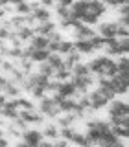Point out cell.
<instances>
[{
  "mask_svg": "<svg viewBox=\"0 0 129 147\" xmlns=\"http://www.w3.org/2000/svg\"><path fill=\"white\" fill-rule=\"evenodd\" d=\"M107 13V6L101 0H74L70 4V15L77 22L94 26Z\"/></svg>",
  "mask_w": 129,
  "mask_h": 147,
  "instance_id": "cell-1",
  "label": "cell"
},
{
  "mask_svg": "<svg viewBox=\"0 0 129 147\" xmlns=\"http://www.w3.org/2000/svg\"><path fill=\"white\" fill-rule=\"evenodd\" d=\"M85 136L90 144H98V145H118L120 144V138L111 131V123L103 121V119L87 121Z\"/></svg>",
  "mask_w": 129,
  "mask_h": 147,
  "instance_id": "cell-2",
  "label": "cell"
},
{
  "mask_svg": "<svg viewBox=\"0 0 129 147\" xmlns=\"http://www.w3.org/2000/svg\"><path fill=\"white\" fill-rule=\"evenodd\" d=\"M48 83H50V77L43 76L41 72H30L28 77H24V81H22V86L31 94V98L41 99L48 92Z\"/></svg>",
  "mask_w": 129,
  "mask_h": 147,
  "instance_id": "cell-3",
  "label": "cell"
},
{
  "mask_svg": "<svg viewBox=\"0 0 129 147\" xmlns=\"http://www.w3.org/2000/svg\"><path fill=\"white\" fill-rule=\"evenodd\" d=\"M109 123H118V125H129V105L124 99H111L109 101Z\"/></svg>",
  "mask_w": 129,
  "mask_h": 147,
  "instance_id": "cell-4",
  "label": "cell"
},
{
  "mask_svg": "<svg viewBox=\"0 0 129 147\" xmlns=\"http://www.w3.org/2000/svg\"><path fill=\"white\" fill-rule=\"evenodd\" d=\"M89 70L98 77H113L116 74V61H113L109 55H100L89 63Z\"/></svg>",
  "mask_w": 129,
  "mask_h": 147,
  "instance_id": "cell-5",
  "label": "cell"
},
{
  "mask_svg": "<svg viewBox=\"0 0 129 147\" xmlns=\"http://www.w3.org/2000/svg\"><path fill=\"white\" fill-rule=\"evenodd\" d=\"M105 46V39L100 35H94L90 39H76L74 42V50H77L79 53H94L96 50H101Z\"/></svg>",
  "mask_w": 129,
  "mask_h": 147,
  "instance_id": "cell-6",
  "label": "cell"
},
{
  "mask_svg": "<svg viewBox=\"0 0 129 147\" xmlns=\"http://www.w3.org/2000/svg\"><path fill=\"white\" fill-rule=\"evenodd\" d=\"M105 50L109 57H118V55H127L129 50V40L127 37H114V39L105 40Z\"/></svg>",
  "mask_w": 129,
  "mask_h": 147,
  "instance_id": "cell-7",
  "label": "cell"
},
{
  "mask_svg": "<svg viewBox=\"0 0 129 147\" xmlns=\"http://www.w3.org/2000/svg\"><path fill=\"white\" fill-rule=\"evenodd\" d=\"M100 37H103L105 40L114 39V37H127V28L126 26H120L118 22H103L100 24Z\"/></svg>",
  "mask_w": 129,
  "mask_h": 147,
  "instance_id": "cell-8",
  "label": "cell"
},
{
  "mask_svg": "<svg viewBox=\"0 0 129 147\" xmlns=\"http://www.w3.org/2000/svg\"><path fill=\"white\" fill-rule=\"evenodd\" d=\"M39 112L46 118H57L61 114V110H59L57 103L54 101V98H44L43 96L39 99Z\"/></svg>",
  "mask_w": 129,
  "mask_h": 147,
  "instance_id": "cell-9",
  "label": "cell"
},
{
  "mask_svg": "<svg viewBox=\"0 0 129 147\" xmlns=\"http://www.w3.org/2000/svg\"><path fill=\"white\" fill-rule=\"evenodd\" d=\"M87 96H89V110H101V109L107 107V103H109V99L103 96V92L100 88H94Z\"/></svg>",
  "mask_w": 129,
  "mask_h": 147,
  "instance_id": "cell-10",
  "label": "cell"
},
{
  "mask_svg": "<svg viewBox=\"0 0 129 147\" xmlns=\"http://www.w3.org/2000/svg\"><path fill=\"white\" fill-rule=\"evenodd\" d=\"M20 138H22V144L24 145H41L43 144V132L41 131H37V129H24L22 131V134H20Z\"/></svg>",
  "mask_w": 129,
  "mask_h": 147,
  "instance_id": "cell-11",
  "label": "cell"
},
{
  "mask_svg": "<svg viewBox=\"0 0 129 147\" xmlns=\"http://www.w3.org/2000/svg\"><path fill=\"white\" fill-rule=\"evenodd\" d=\"M109 81H111V88L114 90V94H120V96H124V94H127V86H129V83H127V76H122V74H114L113 77H109Z\"/></svg>",
  "mask_w": 129,
  "mask_h": 147,
  "instance_id": "cell-12",
  "label": "cell"
},
{
  "mask_svg": "<svg viewBox=\"0 0 129 147\" xmlns=\"http://www.w3.org/2000/svg\"><path fill=\"white\" fill-rule=\"evenodd\" d=\"M18 118H20L24 123H28V125H39V123H43V114L37 112L35 109L18 110Z\"/></svg>",
  "mask_w": 129,
  "mask_h": 147,
  "instance_id": "cell-13",
  "label": "cell"
},
{
  "mask_svg": "<svg viewBox=\"0 0 129 147\" xmlns=\"http://www.w3.org/2000/svg\"><path fill=\"white\" fill-rule=\"evenodd\" d=\"M72 83L76 86L77 94H87V90L92 86L94 79H92L90 74H87V76H72Z\"/></svg>",
  "mask_w": 129,
  "mask_h": 147,
  "instance_id": "cell-14",
  "label": "cell"
},
{
  "mask_svg": "<svg viewBox=\"0 0 129 147\" xmlns=\"http://www.w3.org/2000/svg\"><path fill=\"white\" fill-rule=\"evenodd\" d=\"M55 94H59L61 98H74V96L77 94L76 86H74L72 81L64 79V81H57V85H55Z\"/></svg>",
  "mask_w": 129,
  "mask_h": 147,
  "instance_id": "cell-15",
  "label": "cell"
},
{
  "mask_svg": "<svg viewBox=\"0 0 129 147\" xmlns=\"http://www.w3.org/2000/svg\"><path fill=\"white\" fill-rule=\"evenodd\" d=\"M72 33H74L76 39H90V37L96 35V31L90 30V26L83 24V22H77V24L72 28Z\"/></svg>",
  "mask_w": 129,
  "mask_h": 147,
  "instance_id": "cell-16",
  "label": "cell"
},
{
  "mask_svg": "<svg viewBox=\"0 0 129 147\" xmlns=\"http://www.w3.org/2000/svg\"><path fill=\"white\" fill-rule=\"evenodd\" d=\"M0 112H2V118H7V119H17L18 118V107L15 105V101H6V103L2 105V109H0Z\"/></svg>",
  "mask_w": 129,
  "mask_h": 147,
  "instance_id": "cell-17",
  "label": "cell"
},
{
  "mask_svg": "<svg viewBox=\"0 0 129 147\" xmlns=\"http://www.w3.org/2000/svg\"><path fill=\"white\" fill-rule=\"evenodd\" d=\"M31 17H33V20H37V22H44V20H50L52 13H50V9L46 6H35L31 9Z\"/></svg>",
  "mask_w": 129,
  "mask_h": 147,
  "instance_id": "cell-18",
  "label": "cell"
},
{
  "mask_svg": "<svg viewBox=\"0 0 129 147\" xmlns=\"http://www.w3.org/2000/svg\"><path fill=\"white\" fill-rule=\"evenodd\" d=\"M55 26L52 20H44V22H39L35 28H33V33H37V35H44V37H48L52 31H55Z\"/></svg>",
  "mask_w": 129,
  "mask_h": 147,
  "instance_id": "cell-19",
  "label": "cell"
},
{
  "mask_svg": "<svg viewBox=\"0 0 129 147\" xmlns=\"http://www.w3.org/2000/svg\"><path fill=\"white\" fill-rule=\"evenodd\" d=\"M33 35H35V33H33V28H30L28 24L20 26V28H15V37L20 40V42H26V40H30Z\"/></svg>",
  "mask_w": 129,
  "mask_h": 147,
  "instance_id": "cell-20",
  "label": "cell"
},
{
  "mask_svg": "<svg viewBox=\"0 0 129 147\" xmlns=\"http://www.w3.org/2000/svg\"><path fill=\"white\" fill-rule=\"evenodd\" d=\"M30 48H39V50H44L46 48V46H48V37H44V35H33V37H31V39H30ZM46 50H48V48H46Z\"/></svg>",
  "mask_w": 129,
  "mask_h": 147,
  "instance_id": "cell-21",
  "label": "cell"
},
{
  "mask_svg": "<svg viewBox=\"0 0 129 147\" xmlns=\"http://www.w3.org/2000/svg\"><path fill=\"white\" fill-rule=\"evenodd\" d=\"M79 59H81V53L77 52V50H72V52H68L67 57L63 59V64L68 68V70H70V68H72L76 63H79Z\"/></svg>",
  "mask_w": 129,
  "mask_h": 147,
  "instance_id": "cell-22",
  "label": "cell"
},
{
  "mask_svg": "<svg viewBox=\"0 0 129 147\" xmlns=\"http://www.w3.org/2000/svg\"><path fill=\"white\" fill-rule=\"evenodd\" d=\"M116 74L129 76V61H127V55H118V61H116Z\"/></svg>",
  "mask_w": 129,
  "mask_h": 147,
  "instance_id": "cell-23",
  "label": "cell"
},
{
  "mask_svg": "<svg viewBox=\"0 0 129 147\" xmlns=\"http://www.w3.org/2000/svg\"><path fill=\"white\" fill-rule=\"evenodd\" d=\"M37 4H30L26 2V0H20V2L15 4V13L17 15H28V13H31V9H33Z\"/></svg>",
  "mask_w": 129,
  "mask_h": 147,
  "instance_id": "cell-24",
  "label": "cell"
},
{
  "mask_svg": "<svg viewBox=\"0 0 129 147\" xmlns=\"http://www.w3.org/2000/svg\"><path fill=\"white\" fill-rule=\"evenodd\" d=\"M2 92L7 96V98H17V96H18V92H20V88H18V85H17L15 81H9V79H7V83L4 85Z\"/></svg>",
  "mask_w": 129,
  "mask_h": 147,
  "instance_id": "cell-25",
  "label": "cell"
},
{
  "mask_svg": "<svg viewBox=\"0 0 129 147\" xmlns=\"http://www.w3.org/2000/svg\"><path fill=\"white\" fill-rule=\"evenodd\" d=\"M127 20H129V7L127 4H122V6H118V24L127 28Z\"/></svg>",
  "mask_w": 129,
  "mask_h": 147,
  "instance_id": "cell-26",
  "label": "cell"
},
{
  "mask_svg": "<svg viewBox=\"0 0 129 147\" xmlns=\"http://www.w3.org/2000/svg\"><path fill=\"white\" fill-rule=\"evenodd\" d=\"M46 63L50 64V66L54 68H59V66H63V57H61V53H57V52H50L48 55V59H46Z\"/></svg>",
  "mask_w": 129,
  "mask_h": 147,
  "instance_id": "cell-27",
  "label": "cell"
},
{
  "mask_svg": "<svg viewBox=\"0 0 129 147\" xmlns=\"http://www.w3.org/2000/svg\"><path fill=\"white\" fill-rule=\"evenodd\" d=\"M70 76H72V72L68 70V68L64 66V64H63V66H59V68H55V70H54V77H55L57 81H64V79H68Z\"/></svg>",
  "mask_w": 129,
  "mask_h": 147,
  "instance_id": "cell-28",
  "label": "cell"
},
{
  "mask_svg": "<svg viewBox=\"0 0 129 147\" xmlns=\"http://www.w3.org/2000/svg\"><path fill=\"white\" fill-rule=\"evenodd\" d=\"M43 132L44 138H48V140H55V138H59V127L57 125H46Z\"/></svg>",
  "mask_w": 129,
  "mask_h": 147,
  "instance_id": "cell-29",
  "label": "cell"
},
{
  "mask_svg": "<svg viewBox=\"0 0 129 147\" xmlns=\"http://www.w3.org/2000/svg\"><path fill=\"white\" fill-rule=\"evenodd\" d=\"M111 131H113L118 138H127V136H129V129H127V125H118V123H111Z\"/></svg>",
  "mask_w": 129,
  "mask_h": 147,
  "instance_id": "cell-30",
  "label": "cell"
},
{
  "mask_svg": "<svg viewBox=\"0 0 129 147\" xmlns=\"http://www.w3.org/2000/svg\"><path fill=\"white\" fill-rule=\"evenodd\" d=\"M70 72H72V76H87V74H90L89 64H83V63H76L70 68Z\"/></svg>",
  "mask_w": 129,
  "mask_h": 147,
  "instance_id": "cell-31",
  "label": "cell"
},
{
  "mask_svg": "<svg viewBox=\"0 0 129 147\" xmlns=\"http://www.w3.org/2000/svg\"><path fill=\"white\" fill-rule=\"evenodd\" d=\"M76 119H77V116L74 112H64V116L63 118H57V121H59V125H61V127H67V125H74Z\"/></svg>",
  "mask_w": 129,
  "mask_h": 147,
  "instance_id": "cell-32",
  "label": "cell"
},
{
  "mask_svg": "<svg viewBox=\"0 0 129 147\" xmlns=\"http://www.w3.org/2000/svg\"><path fill=\"white\" fill-rule=\"evenodd\" d=\"M72 50H74V42H72V40L61 39V42H59V48H57V53H61V55H67L68 52H72Z\"/></svg>",
  "mask_w": 129,
  "mask_h": 147,
  "instance_id": "cell-33",
  "label": "cell"
},
{
  "mask_svg": "<svg viewBox=\"0 0 129 147\" xmlns=\"http://www.w3.org/2000/svg\"><path fill=\"white\" fill-rule=\"evenodd\" d=\"M70 144H76V145H90V142L87 140V136H85V132H77L76 131V134L72 136V140H70Z\"/></svg>",
  "mask_w": 129,
  "mask_h": 147,
  "instance_id": "cell-34",
  "label": "cell"
},
{
  "mask_svg": "<svg viewBox=\"0 0 129 147\" xmlns=\"http://www.w3.org/2000/svg\"><path fill=\"white\" fill-rule=\"evenodd\" d=\"M13 101H15V105H17L20 110H24V109H33V103H31L30 99H26V98H18V96H17V98H13Z\"/></svg>",
  "mask_w": 129,
  "mask_h": 147,
  "instance_id": "cell-35",
  "label": "cell"
},
{
  "mask_svg": "<svg viewBox=\"0 0 129 147\" xmlns=\"http://www.w3.org/2000/svg\"><path fill=\"white\" fill-rule=\"evenodd\" d=\"M39 72L43 74V76H46V77H54V68L50 66L46 61H43V63H39Z\"/></svg>",
  "mask_w": 129,
  "mask_h": 147,
  "instance_id": "cell-36",
  "label": "cell"
},
{
  "mask_svg": "<svg viewBox=\"0 0 129 147\" xmlns=\"http://www.w3.org/2000/svg\"><path fill=\"white\" fill-rule=\"evenodd\" d=\"M11 24H9V22H4L2 26H0V39L2 40H7L9 39V35H11Z\"/></svg>",
  "mask_w": 129,
  "mask_h": 147,
  "instance_id": "cell-37",
  "label": "cell"
},
{
  "mask_svg": "<svg viewBox=\"0 0 129 147\" xmlns=\"http://www.w3.org/2000/svg\"><path fill=\"white\" fill-rule=\"evenodd\" d=\"M55 15H57L59 20H63V18H68V17H70V7L57 6V9H55Z\"/></svg>",
  "mask_w": 129,
  "mask_h": 147,
  "instance_id": "cell-38",
  "label": "cell"
},
{
  "mask_svg": "<svg viewBox=\"0 0 129 147\" xmlns=\"http://www.w3.org/2000/svg\"><path fill=\"white\" fill-rule=\"evenodd\" d=\"M7 132H9V136H13V138H20V134H22V131L15 125V123H11V125H9Z\"/></svg>",
  "mask_w": 129,
  "mask_h": 147,
  "instance_id": "cell-39",
  "label": "cell"
},
{
  "mask_svg": "<svg viewBox=\"0 0 129 147\" xmlns=\"http://www.w3.org/2000/svg\"><path fill=\"white\" fill-rule=\"evenodd\" d=\"M105 6H122V4H127V0H101Z\"/></svg>",
  "mask_w": 129,
  "mask_h": 147,
  "instance_id": "cell-40",
  "label": "cell"
},
{
  "mask_svg": "<svg viewBox=\"0 0 129 147\" xmlns=\"http://www.w3.org/2000/svg\"><path fill=\"white\" fill-rule=\"evenodd\" d=\"M7 48H9V46L6 44V40H2V39H0V57H6Z\"/></svg>",
  "mask_w": 129,
  "mask_h": 147,
  "instance_id": "cell-41",
  "label": "cell"
},
{
  "mask_svg": "<svg viewBox=\"0 0 129 147\" xmlns=\"http://www.w3.org/2000/svg\"><path fill=\"white\" fill-rule=\"evenodd\" d=\"M57 2V6H64V7H70V4L74 2V0H55Z\"/></svg>",
  "mask_w": 129,
  "mask_h": 147,
  "instance_id": "cell-42",
  "label": "cell"
},
{
  "mask_svg": "<svg viewBox=\"0 0 129 147\" xmlns=\"http://www.w3.org/2000/svg\"><path fill=\"white\" fill-rule=\"evenodd\" d=\"M54 2H55V0H41V6H46V7H50Z\"/></svg>",
  "mask_w": 129,
  "mask_h": 147,
  "instance_id": "cell-43",
  "label": "cell"
},
{
  "mask_svg": "<svg viewBox=\"0 0 129 147\" xmlns=\"http://www.w3.org/2000/svg\"><path fill=\"white\" fill-rule=\"evenodd\" d=\"M6 101H7V96H6V94L2 92V94H0V109H2V105L6 103Z\"/></svg>",
  "mask_w": 129,
  "mask_h": 147,
  "instance_id": "cell-44",
  "label": "cell"
},
{
  "mask_svg": "<svg viewBox=\"0 0 129 147\" xmlns=\"http://www.w3.org/2000/svg\"><path fill=\"white\" fill-rule=\"evenodd\" d=\"M6 83H7V79L4 76H0V92H2V88H4V85H6Z\"/></svg>",
  "mask_w": 129,
  "mask_h": 147,
  "instance_id": "cell-45",
  "label": "cell"
},
{
  "mask_svg": "<svg viewBox=\"0 0 129 147\" xmlns=\"http://www.w3.org/2000/svg\"><path fill=\"white\" fill-rule=\"evenodd\" d=\"M7 144H9V142H7V138H4V136L0 138V147H6Z\"/></svg>",
  "mask_w": 129,
  "mask_h": 147,
  "instance_id": "cell-46",
  "label": "cell"
},
{
  "mask_svg": "<svg viewBox=\"0 0 129 147\" xmlns=\"http://www.w3.org/2000/svg\"><path fill=\"white\" fill-rule=\"evenodd\" d=\"M4 15H6V9L0 7V18H4Z\"/></svg>",
  "mask_w": 129,
  "mask_h": 147,
  "instance_id": "cell-47",
  "label": "cell"
},
{
  "mask_svg": "<svg viewBox=\"0 0 129 147\" xmlns=\"http://www.w3.org/2000/svg\"><path fill=\"white\" fill-rule=\"evenodd\" d=\"M4 136V131H2V129H0V138H2Z\"/></svg>",
  "mask_w": 129,
  "mask_h": 147,
  "instance_id": "cell-48",
  "label": "cell"
},
{
  "mask_svg": "<svg viewBox=\"0 0 129 147\" xmlns=\"http://www.w3.org/2000/svg\"><path fill=\"white\" fill-rule=\"evenodd\" d=\"M0 123H2V112H0Z\"/></svg>",
  "mask_w": 129,
  "mask_h": 147,
  "instance_id": "cell-49",
  "label": "cell"
}]
</instances>
